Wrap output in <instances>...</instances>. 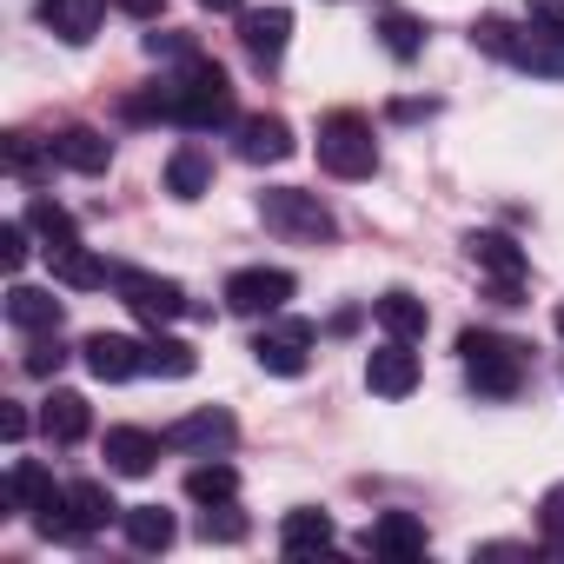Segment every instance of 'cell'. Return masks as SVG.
<instances>
[{"mask_svg":"<svg viewBox=\"0 0 564 564\" xmlns=\"http://www.w3.org/2000/svg\"><path fill=\"white\" fill-rule=\"evenodd\" d=\"M166 100H173V127L186 133H213V127H239V107H232V80L219 61L193 54L166 74Z\"/></svg>","mask_w":564,"mask_h":564,"instance_id":"cell-1","label":"cell"},{"mask_svg":"<svg viewBox=\"0 0 564 564\" xmlns=\"http://www.w3.org/2000/svg\"><path fill=\"white\" fill-rule=\"evenodd\" d=\"M259 219H265L279 239H293V246H326V239L339 232L333 206H326L319 193H306V186H265V193H259Z\"/></svg>","mask_w":564,"mask_h":564,"instance_id":"cell-2","label":"cell"},{"mask_svg":"<svg viewBox=\"0 0 564 564\" xmlns=\"http://www.w3.org/2000/svg\"><path fill=\"white\" fill-rule=\"evenodd\" d=\"M319 166L333 180H372L379 173V140L366 113H326L319 120Z\"/></svg>","mask_w":564,"mask_h":564,"instance_id":"cell-3","label":"cell"},{"mask_svg":"<svg viewBox=\"0 0 564 564\" xmlns=\"http://www.w3.org/2000/svg\"><path fill=\"white\" fill-rule=\"evenodd\" d=\"M458 352H465V379H471L478 399H511V392H518V379H524V346H511V339H498V333H465Z\"/></svg>","mask_w":564,"mask_h":564,"instance_id":"cell-4","label":"cell"},{"mask_svg":"<svg viewBox=\"0 0 564 564\" xmlns=\"http://www.w3.org/2000/svg\"><path fill=\"white\" fill-rule=\"evenodd\" d=\"M113 286H120L127 313H140L147 326H173V319L193 306L180 279H160V272H133V265H120V272H113Z\"/></svg>","mask_w":564,"mask_h":564,"instance_id":"cell-5","label":"cell"},{"mask_svg":"<svg viewBox=\"0 0 564 564\" xmlns=\"http://www.w3.org/2000/svg\"><path fill=\"white\" fill-rule=\"evenodd\" d=\"M293 300V272L286 265H246L226 279V306L246 313V319H272V313H286Z\"/></svg>","mask_w":564,"mask_h":564,"instance_id":"cell-6","label":"cell"},{"mask_svg":"<svg viewBox=\"0 0 564 564\" xmlns=\"http://www.w3.org/2000/svg\"><path fill=\"white\" fill-rule=\"evenodd\" d=\"M465 252H471V265H478V272H491L498 300H505V306H518V286H524V252H518L505 232H471V239H465Z\"/></svg>","mask_w":564,"mask_h":564,"instance_id":"cell-7","label":"cell"},{"mask_svg":"<svg viewBox=\"0 0 564 564\" xmlns=\"http://www.w3.org/2000/svg\"><path fill=\"white\" fill-rule=\"evenodd\" d=\"M286 41H293V14L286 8H252L239 14V47L252 67H279L286 61Z\"/></svg>","mask_w":564,"mask_h":564,"instance_id":"cell-8","label":"cell"},{"mask_svg":"<svg viewBox=\"0 0 564 564\" xmlns=\"http://www.w3.org/2000/svg\"><path fill=\"white\" fill-rule=\"evenodd\" d=\"M160 438H166L173 452H226V445L239 438V425H232V412H226V405H199V412L173 419Z\"/></svg>","mask_w":564,"mask_h":564,"instance_id":"cell-9","label":"cell"},{"mask_svg":"<svg viewBox=\"0 0 564 564\" xmlns=\"http://www.w3.org/2000/svg\"><path fill=\"white\" fill-rule=\"evenodd\" d=\"M313 326H279V333H259L252 339V359H259V372H272V379H300L306 366H313Z\"/></svg>","mask_w":564,"mask_h":564,"instance_id":"cell-10","label":"cell"},{"mask_svg":"<svg viewBox=\"0 0 564 564\" xmlns=\"http://www.w3.org/2000/svg\"><path fill=\"white\" fill-rule=\"evenodd\" d=\"M80 359H87V372H94V379H107V386H120V379L147 372V346H140V339H127V333H87Z\"/></svg>","mask_w":564,"mask_h":564,"instance_id":"cell-11","label":"cell"},{"mask_svg":"<svg viewBox=\"0 0 564 564\" xmlns=\"http://www.w3.org/2000/svg\"><path fill=\"white\" fill-rule=\"evenodd\" d=\"M232 133H239V160H246V166H279V160H293V127L279 120V113H246Z\"/></svg>","mask_w":564,"mask_h":564,"instance_id":"cell-12","label":"cell"},{"mask_svg":"<svg viewBox=\"0 0 564 564\" xmlns=\"http://www.w3.org/2000/svg\"><path fill=\"white\" fill-rule=\"evenodd\" d=\"M366 386H372L379 399H405V392L419 386V352H412V339H386V346L366 359Z\"/></svg>","mask_w":564,"mask_h":564,"instance_id":"cell-13","label":"cell"},{"mask_svg":"<svg viewBox=\"0 0 564 564\" xmlns=\"http://www.w3.org/2000/svg\"><path fill=\"white\" fill-rule=\"evenodd\" d=\"M160 432H140V425H113L107 432V465L120 471V478H147L153 465H160Z\"/></svg>","mask_w":564,"mask_h":564,"instance_id":"cell-14","label":"cell"},{"mask_svg":"<svg viewBox=\"0 0 564 564\" xmlns=\"http://www.w3.org/2000/svg\"><path fill=\"white\" fill-rule=\"evenodd\" d=\"M100 14H107V0H41L47 34H61L67 47H87L94 28H100Z\"/></svg>","mask_w":564,"mask_h":564,"instance_id":"cell-15","label":"cell"},{"mask_svg":"<svg viewBox=\"0 0 564 564\" xmlns=\"http://www.w3.org/2000/svg\"><path fill=\"white\" fill-rule=\"evenodd\" d=\"M41 432H47L54 445H80V438L94 432V405H87L80 392H47V405H41Z\"/></svg>","mask_w":564,"mask_h":564,"instance_id":"cell-16","label":"cell"},{"mask_svg":"<svg viewBox=\"0 0 564 564\" xmlns=\"http://www.w3.org/2000/svg\"><path fill=\"white\" fill-rule=\"evenodd\" d=\"M366 544H372L379 557H419L432 538H425V524H419L412 511H379L372 531H366Z\"/></svg>","mask_w":564,"mask_h":564,"instance_id":"cell-17","label":"cell"},{"mask_svg":"<svg viewBox=\"0 0 564 564\" xmlns=\"http://www.w3.org/2000/svg\"><path fill=\"white\" fill-rule=\"evenodd\" d=\"M54 160H61V166H74V173H107L113 140H107V133H94V127H67V133H54Z\"/></svg>","mask_w":564,"mask_h":564,"instance_id":"cell-18","label":"cell"},{"mask_svg":"<svg viewBox=\"0 0 564 564\" xmlns=\"http://www.w3.org/2000/svg\"><path fill=\"white\" fill-rule=\"evenodd\" d=\"M61 300L54 293H41V286H14L8 293V319L21 326V333H61Z\"/></svg>","mask_w":564,"mask_h":564,"instance_id":"cell-19","label":"cell"},{"mask_svg":"<svg viewBox=\"0 0 564 564\" xmlns=\"http://www.w3.org/2000/svg\"><path fill=\"white\" fill-rule=\"evenodd\" d=\"M206 186H213V160H206V147L186 140V147L166 160V193H173V199H199Z\"/></svg>","mask_w":564,"mask_h":564,"instance_id":"cell-20","label":"cell"},{"mask_svg":"<svg viewBox=\"0 0 564 564\" xmlns=\"http://www.w3.org/2000/svg\"><path fill=\"white\" fill-rule=\"evenodd\" d=\"M339 531L326 511H286V524H279V544H286V557H306V551H326Z\"/></svg>","mask_w":564,"mask_h":564,"instance_id":"cell-21","label":"cell"},{"mask_svg":"<svg viewBox=\"0 0 564 564\" xmlns=\"http://www.w3.org/2000/svg\"><path fill=\"white\" fill-rule=\"evenodd\" d=\"M28 226L47 239V252H67V246H80V226H74V213H67V206H54L47 193H34V199H28Z\"/></svg>","mask_w":564,"mask_h":564,"instance_id":"cell-22","label":"cell"},{"mask_svg":"<svg viewBox=\"0 0 564 564\" xmlns=\"http://www.w3.org/2000/svg\"><path fill=\"white\" fill-rule=\"evenodd\" d=\"M186 498H193V505H232V498H239V471H232L226 458H206V465L186 471Z\"/></svg>","mask_w":564,"mask_h":564,"instance_id":"cell-23","label":"cell"},{"mask_svg":"<svg viewBox=\"0 0 564 564\" xmlns=\"http://www.w3.org/2000/svg\"><path fill=\"white\" fill-rule=\"evenodd\" d=\"M120 524H127V544L133 551H166L173 544V511H160V505H127Z\"/></svg>","mask_w":564,"mask_h":564,"instance_id":"cell-24","label":"cell"},{"mask_svg":"<svg viewBox=\"0 0 564 564\" xmlns=\"http://www.w3.org/2000/svg\"><path fill=\"white\" fill-rule=\"evenodd\" d=\"M54 259V279L61 286H80V293H94V286H107V279L120 272V265H100L87 246H67V252H47Z\"/></svg>","mask_w":564,"mask_h":564,"instance_id":"cell-25","label":"cell"},{"mask_svg":"<svg viewBox=\"0 0 564 564\" xmlns=\"http://www.w3.org/2000/svg\"><path fill=\"white\" fill-rule=\"evenodd\" d=\"M372 313H379V326H386L392 339H425V326H432L425 300H412V293H386Z\"/></svg>","mask_w":564,"mask_h":564,"instance_id":"cell-26","label":"cell"},{"mask_svg":"<svg viewBox=\"0 0 564 564\" xmlns=\"http://www.w3.org/2000/svg\"><path fill=\"white\" fill-rule=\"evenodd\" d=\"M379 41H386L392 61H419V47H425V21H412L405 8H379Z\"/></svg>","mask_w":564,"mask_h":564,"instance_id":"cell-27","label":"cell"},{"mask_svg":"<svg viewBox=\"0 0 564 564\" xmlns=\"http://www.w3.org/2000/svg\"><path fill=\"white\" fill-rule=\"evenodd\" d=\"M67 505H74V524H80V538H94L107 518H120V505H113V498H107V485H94V478L67 485Z\"/></svg>","mask_w":564,"mask_h":564,"instance_id":"cell-28","label":"cell"},{"mask_svg":"<svg viewBox=\"0 0 564 564\" xmlns=\"http://www.w3.org/2000/svg\"><path fill=\"white\" fill-rule=\"evenodd\" d=\"M193 366H199V352H193L186 339H166V333L153 326V339H147V372H160V379H193Z\"/></svg>","mask_w":564,"mask_h":564,"instance_id":"cell-29","label":"cell"},{"mask_svg":"<svg viewBox=\"0 0 564 564\" xmlns=\"http://www.w3.org/2000/svg\"><path fill=\"white\" fill-rule=\"evenodd\" d=\"M511 67H531V74H564V34H538V28H524V41H518Z\"/></svg>","mask_w":564,"mask_h":564,"instance_id":"cell-30","label":"cell"},{"mask_svg":"<svg viewBox=\"0 0 564 564\" xmlns=\"http://www.w3.org/2000/svg\"><path fill=\"white\" fill-rule=\"evenodd\" d=\"M199 538H206V544H239V538H246V518H239L232 505H206Z\"/></svg>","mask_w":564,"mask_h":564,"instance_id":"cell-31","label":"cell"},{"mask_svg":"<svg viewBox=\"0 0 564 564\" xmlns=\"http://www.w3.org/2000/svg\"><path fill=\"white\" fill-rule=\"evenodd\" d=\"M21 366H28V372H34V379H54V372H61V366H67V346H61V339H54V333H41V339H34V346H28V359H21Z\"/></svg>","mask_w":564,"mask_h":564,"instance_id":"cell-32","label":"cell"},{"mask_svg":"<svg viewBox=\"0 0 564 564\" xmlns=\"http://www.w3.org/2000/svg\"><path fill=\"white\" fill-rule=\"evenodd\" d=\"M8 166H14V173H41V166H54V140L34 147L28 133H14V140H8Z\"/></svg>","mask_w":564,"mask_h":564,"instance_id":"cell-33","label":"cell"},{"mask_svg":"<svg viewBox=\"0 0 564 564\" xmlns=\"http://www.w3.org/2000/svg\"><path fill=\"white\" fill-rule=\"evenodd\" d=\"M28 232H34V226H21V219H14V226H0V265H8V272L28 265Z\"/></svg>","mask_w":564,"mask_h":564,"instance_id":"cell-34","label":"cell"},{"mask_svg":"<svg viewBox=\"0 0 564 564\" xmlns=\"http://www.w3.org/2000/svg\"><path fill=\"white\" fill-rule=\"evenodd\" d=\"M538 524H544L551 551H564V485H551V491H544V518H538Z\"/></svg>","mask_w":564,"mask_h":564,"instance_id":"cell-35","label":"cell"},{"mask_svg":"<svg viewBox=\"0 0 564 564\" xmlns=\"http://www.w3.org/2000/svg\"><path fill=\"white\" fill-rule=\"evenodd\" d=\"M147 54H153V61H160V54H166V61H193L199 47H193L186 34H147Z\"/></svg>","mask_w":564,"mask_h":564,"instance_id":"cell-36","label":"cell"},{"mask_svg":"<svg viewBox=\"0 0 564 564\" xmlns=\"http://www.w3.org/2000/svg\"><path fill=\"white\" fill-rule=\"evenodd\" d=\"M531 28L538 34H564V0H531Z\"/></svg>","mask_w":564,"mask_h":564,"instance_id":"cell-37","label":"cell"},{"mask_svg":"<svg viewBox=\"0 0 564 564\" xmlns=\"http://www.w3.org/2000/svg\"><path fill=\"white\" fill-rule=\"evenodd\" d=\"M0 432L21 445V438H28V412H21V405H8V412H0Z\"/></svg>","mask_w":564,"mask_h":564,"instance_id":"cell-38","label":"cell"},{"mask_svg":"<svg viewBox=\"0 0 564 564\" xmlns=\"http://www.w3.org/2000/svg\"><path fill=\"white\" fill-rule=\"evenodd\" d=\"M120 8H127V14H140V21H153V14H160V0H120Z\"/></svg>","mask_w":564,"mask_h":564,"instance_id":"cell-39","label":"cell"},{"mask_svg":"<svg viewBox=\"0 0 564 564\" xmlns=\"http://www.w3.org/2000/svg\"><path fill=\"white\" fill-rule=\"evenodd\" d=\"M206 14H239V0H199Z\"/></svg>","mask_w":564,"mask_h":564,"instance_id":"cell-40","label":"cell"},{"mask_svg":"<svg viewBox=\"0 0 564 564\" xmlns=\"http://www.w3.org/2000/svg\"><path fill=\"white\" fill-rule=\"evenodd\" d=\"M557 333H564V306H557Z\"/></svg>","mask_w":564,"mask_h":564,"instance_id":"cell-41","label":"cell"}]
</instances>
